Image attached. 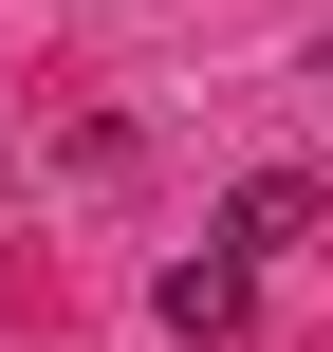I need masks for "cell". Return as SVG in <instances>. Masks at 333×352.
I'll use <instances>...</instances> for the list:
<instances>
[{
  "mask_svg": "<svg viewBox=\"0 0 333 352\" xmlns=\"http://www.w3.org/2000/svg\"><path fill=\"white\" fill-rule=\"evenodd\" d=\"M297 241H315V186H297V167H260V186L222 204V260H297Z\"/></svg>",
  "mask_w": 333,
  "mask_h": 352,
  "instance_id": "6da1fadb",
  "label": "cell"
},
{
  "mask_svg": "<svg viewBox=\"0 0 333 352\" xmlns=\"http://www.w3.org/2000/svg\"><path fill=\"white\" fill-rule=\"evenodd\" d=\"M241 278H260V260H222V241H204V260H167V334L222 352V334H241Z\"/></svg>",
  "mask_w": 333,
  "mask_h": 352,
  "instance_id": "7a4b0ae2",
  "label": "cell"
}]
</instances>
